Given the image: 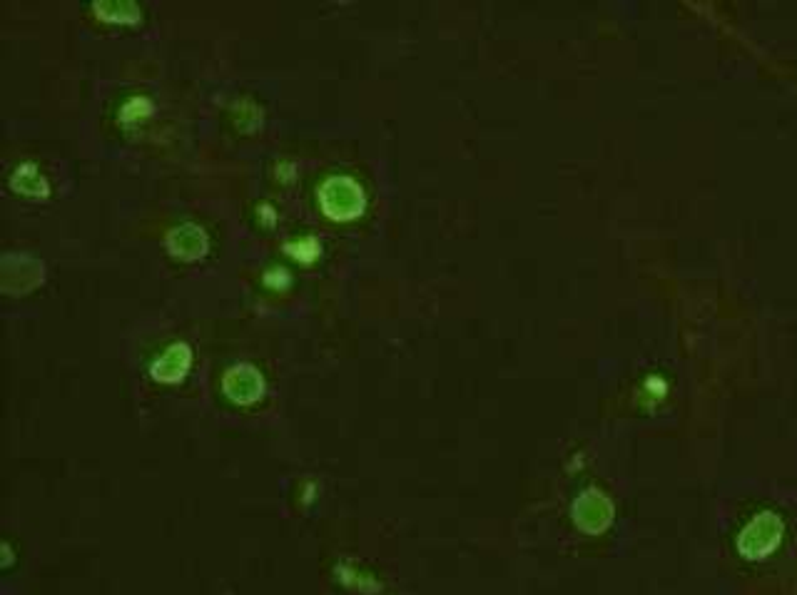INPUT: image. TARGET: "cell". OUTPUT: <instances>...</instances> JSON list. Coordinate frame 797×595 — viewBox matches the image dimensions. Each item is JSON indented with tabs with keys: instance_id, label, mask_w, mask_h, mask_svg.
Returning a JSON list of instances; mask_svg holds the SVG:
<instances>
[{
	"instance_id": "1",
	"label": "cell",
	"mask_w": 797,
	"mask_h": 595,
	"mask_svg": "<svg viewBox=\"0 0 797 595\" xmlns=\"http://www.w3.org/2000/svg\"><path fill=\"white\" fill-rule=\"evenodd\" d=\"M322 202L327 212H332L337 220H349L362 210V190L349 180H332L324 185Z\"/></svg>"
}]
</instances>
